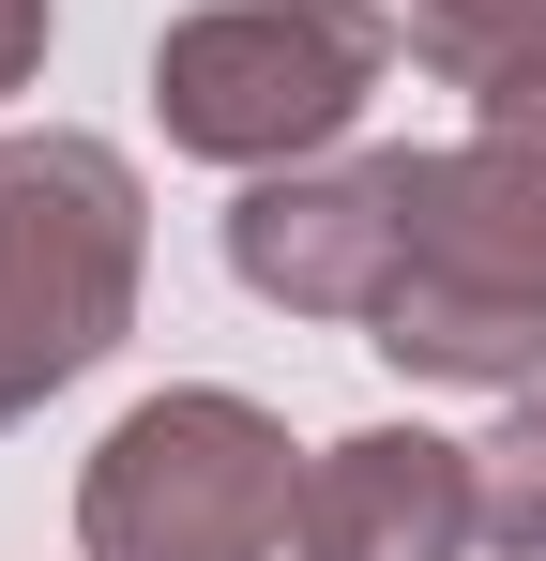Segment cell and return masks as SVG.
<instances>
[{"label": "cell", "instance_id": "6da1fadb", "mask_svg": "<svg viewBox=\"0 0 546 561\" xmlns=\"http://www.w3.org/2000/svg\"><path fill=\"white\" fill-rule=\"evenodd\" d=\"M364 350L441 394H532L546 379V152L470 122L410 152V243L364 319Z\"/></svg>", "mask_w": 546, "mask_h": 561}, {"label": "cell", "instance_id": "7a4b0ae2", "mask_svg": "<svg viewBox=\"0 0 546 561\" xmlns=\"http://www.w3.org/2000/svg\"><path fill=\"white\" fill-rule=\"evenodd\" d=\"M137 274H152L137 152L77 122H15L0 137V425H31L137 334Z\"/></svg>", "mask_w": 546, "mask_h": 561}, {"label": "cell", "instance_id": "3957f363", "mask_svg": "<svg viewBox=\"0 0 546 561\" xmlns=\"http://www.w3.org/2000/svg\"><path fill=\"white\" fill-rule=\"evenodd\" d=\"M395 15L379 0H197L152 31V122L197 168H304L364 122V92L395 77Z\"/></svg>", "mask_w": 546, "mask_h": 561}, {"label": "cell", "instance_id": "277c9868", "mask_svg": "<svg viewBox=\"0 0 546 561\" xmlns=\"http://www.w3.org/2000/svg\"><path fill=\"white\" fill-rule=\"evenodd\" d=\"M288 516H304V456L228 379L137 394L77 470V561H288Z\"/></svg>", "mask_w": 546, "mask_h": 561}, {"label": "cell", "instance_id": "5b68a950", "mask_svg": "<svg viewBox=\"0 0 546 561\" xmlns=\"http://www.w3.org/2000/svg\"><path fill=\"white\" fill-rule=\"evenodd\" d=\"M395 243H410V152H304V168H259L228 197V274L288 319L364 334L395 288Z\"/></svg>", "mask_w": 546, "mask_h": 561}, {"label": "cell", "instance_id": "8992f818", "mask_svg": "<svg viewBox=\"0 0 546 561\" xmlns=\"http://www.w3.org/2000/svg\"><path fill=\"white\" fill-rule=\"evenodd\" d=\"M486 547V470L441 425H350L304 456L288 561H470Z\"/></svg>", "mask_w": 546, "mask_h": 561}, {"label": "cell", "instance_id": "52a82bcc", "mask_svg": "<svg viewBox=\"0 0 546 561\" xmlns=\"http://www.w3.org/2000/svg\"><path fill=\"white\" fill-rule=\"evenodd\" d=\"M395 31H410V61L455 77V92H486V77L546 61V0H395Z\"/></svg>", "mask_w": 546, "mask_h": 561}, {"label": "cell", "instance_id": "ba28073f", "mask_svg": "<svg viewBox=\"0 0 546 561\" xmlns=\"http://www.w3.org/2000/svg\"><path fill=\"white\" fill-rule=\"evenodd\" d=\"M470 470H486V547H501V561H546V379L501 394V425L470 440Z\"/></svg>", "mask_w": 546, "mask_h": 561}, {"label": "cell", "instance_id": "9c48e42d", "mask_svg": "<svg viewBox=\"0 0 546 561\" xmlns=\"http://www.w3.org/2000/svg\"><path fill=\"white\" fill-rule=\"evenodd\" d=\"M470 122H501V137H532V152H546V61L486 77V92H470Z\"/></svg>", "mask_w": 546, "mask_h": 561}, {"label": "cell", "instance_id": "30bf717a", "mask_svg": "<svg viewBox=\"0 0 546 561\" xmlns=\"http://www.w3.org/2000/svg\"><path fill=\"white\" fill-rule=\"evenodd\" d=\"M46 31H61V0H0V92L46 77Z\"/></svg>", "mask_w": 546, "mask_h": 561}]
</instances>
